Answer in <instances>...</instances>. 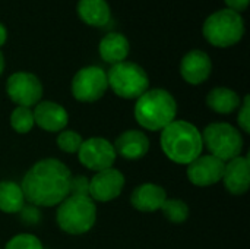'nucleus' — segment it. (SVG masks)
<instances>
[{
    "label": "nucleus",
    "instance_id": "22",
    "mask_svg": "<svg viewBox=\"0 0 250 249\" xmlns=\"http://www.w3.org/2000/svg\"><path fill=\"white\" fill-rule=\"evenodd\" d=\"M161 211L164 217L174 223V225H182L189 219V205L183 200L177 198H167L161 207Z\"/></svg>",
    "mask_w": 250,
    "mask_h": 249
},
{
    "label": "nucleus",
    "instance_id": "7",
    "mask_svg": "<svg viewBox=\"0 0 250 249\" xmlns=\"http://www.w3.org/2000/svg\"><path fill=\"white\" fill-rule=\"evenodd\" d=\"M202 141L209 154L224 163L239 157L243 150V136L239 129L224 122L208 125L204 129Z\"/></svg>",
    "mask_w": 250,
    "mask_h": 249
},
{
    "label": "nucleus",
    "instance_id": "19",
    "mask_svg": "<svg viewBox=\"0 0 250 249\" xmlns=\"http://www.w3.org/2000/svg\"><path fill=\"white\" fill-rule=\"evenodd\" d=\"M78 15L91 26H104L111 18L110 6L105 0H79Z\"/></svg>",
    "mask_w": 250,
    "mask_h": 249
},
{
    "label": "nucleus",
    "instance_id": "4",
    "mask_svg": "<svg viewBox=\"0 0 250 249\" xmlns=\"http://www.w3.org/2000/svg\"><path fill=\"white\" fill-rule=\"evenodd\" d=\"M56 220L63 232L69 235H83L95 225L97 205L89 197L69 195L59 204Z\"/></svg>",
    "mask_w": 250,
    "mask_h": 249
},
{
    "label": "nucleus",
    "instance_id": "6",
    "mask_svg": "<svg viewBox=\"0 0 250 249\" xmlns=\"http://www.w3.org/2000/svg\"><path fill=\"white\" fill-rule=\"evenodd\" d=\"M107 82L113 92L125 100H138L149 88L148 73L139 65L126 60L111 65Z\"/></svg>",
    "mask_w": 250,
    "mask_h": 249
},
{
    "label": "nucleus",
    "instance_id": "11",
    "mask_svg": "<svg viewBox=\"0 0 250 249\" xmlns=\"http://www.w3.org/2000/svg\"><path fill=\"white\" fill-rule=\"evenodd\" d=\"M125 188V176L120 170L110 167L97 172L89 179L88 195L94 203H110L116 200Z\"/></svg>",
    "mask_w": 250,
    "mask_h": 249
},
{
    "label": "nucleus",
    "instance_id": "30",
    "mask_svg": "<svg viewBox=\"0 0 250 249\" xmlns=\"http://www.w3.org/2000/svg\"><path fill=\"white\" fill-rule=\"evenodd\" d=\"M7 40V31H6V26L3 23H0V47L6 43Z\"/></svg>",
    "mask_w": 250,
    "mask_h": 249
},
{
    "label": "nucleus",
    "instance_id": "8",
    "mask_svg": "<svg viewBox=\"0 0 250 249\" xmlns=\"http://www.w3.org/2000/svg\"><path fill=\"white\" fill-rule=\"evenodd\" d=\"M72 95L81 103L98 101L108 90L107 72L98 66H86L78 70L72 79Z\"/></svg>",
    "mask_w": 250,
    "mask_h": 249
},
{
    "label": "nucleus",
    "instance_id": "18",
    "mask_svg": "<svg viewBox=\"0 0 250 249\" xmlns=\"http://www.w3.org/2000/svg\"><path fill=\"white\" fill-rule=\"evenodd\" d=\"M130 50V44L123 34L119 32H108L100 41L98 51L104 62L110 65H116L125 62Z\"/></svg>",
    "mask_w": 250,
    "mask_h": 249
},
{
    "label": "nucleus",
    "instance_id": "13",
    "mask_svg": "<svg viewBox=\"0 0 250 249\" xmlns=\"http://www.w3.org/2000/svg\"><path fill=\"white\" fill-rule=\"evenodd\" d=\"M212 72L211 57L202 50H192L180 62V75L190 85L205 82Z\"/></svg>",
    "mask_w": 250,
    "mask_h": 249
},
{
    "label": "nucleus",
    "instance_id": "23",
    "mask_svg": "<svg viewBox=\"0 0 250 249\" xmlns=\"http://www.w3.org/2000/svg\"><path fill=\"white\" fill-rule=\"evenodd\" d=\"M35 122H34V113L29 107H21L18 106L12 114H10V126L16 134H28L32 131Z\"/></svg>",
    "mask_w": 250,
    "mask_h": 249
},
{
    "label": "nucleus",
    "instance_id": "24",
    "mask_svg": "<svg viewBox=\"0 0 250 249\" xmlns=\"http://www.w3.org/2000/svg\"><path fill=\"white\" fill-rule=\"evenodd\" d=\"M83 142V138L75 132V131H62L59 132V136H57V147L63 151V153H67V154H78L81 145Z\"/></svg>",
    "mask_w": 250,
    "mask_h": 249
},
{
    "label": "nucleus",
    "instance_id": "29",
    "mask_svg": "<svg viewBox=\"0 0 250 249\" xmlns=\"http://www.w3.org/2000/svg\"><path fill=\"white\" fill-rule=\"evenodd\" d=\"M224 1H226V4L229 6L227 9L240 13V12H243V10L248 9L250 0H224Z\"/></svg>",
    "mask_w": 250,
    "mask_h": 249
},
{
    "label": "nucleus",
    "instance_id": "2",
    "mask_svg": "<svg viewBox=\"0 0 250 249\" xmlns=\"http://www.w3.org/2000/svg\"><path fill=\"white\" fill-rule=\"evenodd\" d=\"M161 150L177 164H190L202 154V132L190 122L176 119L161 131Z\"/></svg>",
    "mask_w": 250,
    "mask_h": 249
},
{
    "label": "nucleus",
    "instance_id": "12",
    "mask_svg": "<svg viewBox=\"0 0 250 249\" xmlns=\"http://www.w3.org/2000/svg\"><path fill=\"white\" fill-rule=\"evenodd\" d=\"M226 163L211 154H201L188 164V179L196 186H211L223 179Z\"/></svg>",
    "mask_w": 250,
    "mask_h": 249
},
{
    "label": "nucleus",
    "instance_id": "15",
    "mask_svg": "<svg viewBox=\"0 0 250 249\" xmlns=\"http://www.w3.org/2000/svg\"><path fill=\"white\" fill-rule=\"evenodd\" d=\"M221 181L230 194H233V195L246 194L250 186L249 157L239 156V157L227 161Z\"/></svg>",
    "mask_w": 250,
    "mask_h": 249
},
{
    "label": "nucleus",
    "instance_id": "25",
    "mask_svg": "<svg viewBox=\"0 0 250 249\" xmlns=\"http://www.w3.org/2000/svg\"><path fill=\"white\" fill-rule=\"evenodd\" d=\"M4 249H44V247L35 235L19 233L6 244Z\"/></svg>",
    "mask_w": 250,
    "mask_h": 249
},
{
    "label": "nucleus",
    "instance_id": "21",
    "mask_svg": "<svg viewBox=\"0 0 250 249\" xmlns=\"http://www.w3.org/2000/svg\"><path fill=\"white\" fill-rule=\"evenodd\" d=\"M25 205V197L21 185L12 181L0 182V211L6 214H16Z\"/></svg>",
    "mask_w": 250,
    "mask_h": 249
},
{
    "label": "nucleus",
    "instance_id": "16",
    "mask_svg": "<svg viewBox=\"0 0 250 249\" xmlns=\"http://www.w3.org/2000/svg\"><path fill=\"white\" fill-rule=\"evenodd\" d=\"M116 154L126 160H139L149 151V139L145 132L138 129H127L117 136L113 144Z\"/></svg>",
    "mask_w": 250,
    "mask_h": 249
},
{
    "label": "nucleus",
    "instance_id": "26",
    "mask_svg": "<svg viewBox=\"0 0 250 249\" xmlns=\"http://www.w3.org/2000/svg\"><path fill=\"white\" fill-rule=\"evenodd\" d=\"M89 179L83 175L72 176L70 179V195H81V197H89Z\"/></svg>",
    "mask_w": 250,
    "mask_h": 249
},
{
    "label": "nucleus",
    "instance_id": "28",
    "mask_svg": "<svg viewBox=\"0 0 250 249\" xmlns=\"http://www.w3.org/2000/svg\"><path fill=\"white\" fill-rule=\"evenodd\" d=\"M21 213V219L25 222V223H28V225H35V223H38V220L41 219V214H40V211H38V208L35 207V205H23V208L19 211Z\"/></svg>",
    "mask_w": 250,
    "mask_h": 249
},
{
    "label": "nucleus",
    "instance_id": "17",
    "mask_svg": "<svg viewBox=\"0 0 250 249\" xmlns=\"http://www.w3.org/2000/svg\"><path fill=\"white\" fill-rule=\"evenodd\" d=\"M166 200L167 192L163 186L155 183H142L132 192L130 204L141 213H155L157 210H161Z\"/></svg>",
    "mask_w": 250,
    "mask_h": 249
},
{
    "label": "nucleus",
    "instance_id": "3",
    "mask_svg": "<svg viewBox=\"0 0 250 249\" xmlns=\"http://www.w3.org/2000/svg\"><path fill=\"white\" fill-rule=\"evenodd\" d=\"M177 103L174 97L163 88L145 91L135 104V119L146 131H163L176 120Z\"/></svg>",
    "mask_w": 250,
    "mask_h": 249
},
{
    "label": "nucleus",
    "instance_id": "1",
    "mask_svg": "<svg viewBox=\"0 0 250 249\" xmlns=\"http://www.w3.org/2000/svg\"><path fill=\"white\" fill-rule=\"evenodd\" d=\"M70 179L72 173L63 161L42 158L25 173L21 188L31 205L54 207L70 195Z\"/></svg>",
    "mask_w": 250,
    "mask_h": 249
},
{
    "label": "nucleus",
    "instance_id": "14",
    "mask_svg": "<svg viewBox=\"0 0 250 249\" xmlns=\"http://www.w3.org/2000/svg\"><path fill=\"white\" fill-rule=\"evenodd\" d=\"M34 113V122L45 132H62L69 123V114L66 109L54 101H40Z\"/></svg>",
    "mask_w": 250,
    "mask_h": 249
},
{
    "label": "nucleus",
    "instance_id": "31",
    "mask_svg": "<svg viewBox=\"0 0 250 249\" xmlns=\"http://www.w3.org/2000/svg\"><path fill=\"white\" fill-rule=\"evenodd\" d=\"M3 70H4V57H3V54H1V51H0V76H1V73H3Z\"/></svg>",
    "mask_w": 250,
    "mask_h": 249
},
{
    "label": "nucleus",
    "instance_id": "27",
    "mask_svg": "<svg viewBox=\"0 0 250 249\" xmlns=\"http://www.w3.org/2000/svg\"><path fill=\"white\" fill-rule=\"evenodd\" d=\"M239 116H237V122L239 126L243 132L249 134L250 132V95H245L240 107H239Z\"/></svg>",
    "mask_w": 250,
    "mask_h": 249
},
{
    "label": "nucleus",
    "instance_id": "9",
    "mask_svg": "<svg viewBox=\"0 0 250 249\" xmlns=\"http://www.w3.org/2000/svg\"><path fill=\"white\" fill-rule=\"evenodd\" d=\"M6 92L21 107H35L42 97V84L31 72H16L7 78Z\"/></svg>",
    "mask_w": 250,
    "mask_h": 249
},
{
    "label": "nucleus",
    "instance_id": "5",
    "mask_svg": "<svg viewBox=\"0 0 250 249\" xmlns=\"http://www.w3.org/2000/svg\"><path fill=\"white\" fill-rule=\"evenodd\" d=\"M207 41L215 47L227 48L237 44L245 35V22L240 13L223 9L209 15L202 26Z\"/></svg>",
    "mask_w": 250,
    "mask_h": 249
},
{
    "label": "nucleus",
    "instance_id": "20",
    "mask_svg": "<svg viewBox=\"0 0 250 249\" xmlns=\"http://www.w3.org/2000/svg\"><path fill=\"white\" fill-rule=\"evenodd\" d=\"M207 104L215 113L230 114L240 107L242 98L236 91L226 88V87H218V88H214L208 92Z\"/></svg>",
    "mask_w": 250,
    "mask_h": 249
},
{
    "label": "nucleus",
    "instance_id": "10",
    "mask_svg": "<svg viewBox=\"0 0 250 249\" xmlns=\"http://www.w3.org/2000/svg\"><path fill=\"white\" fill-rule=\"evenodd\" d=\"M78 158L82 166L97 173L113 167L117 154L113 144L108 139L101 136H92L83 139L78 151Z\"/></svg>",
    "mask_w": 250,
    "mask_h": 249
}]
</instances>
